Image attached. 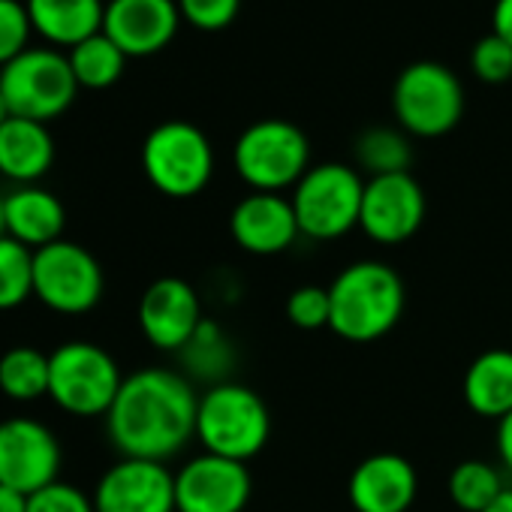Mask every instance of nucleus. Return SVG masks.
<instances>
[{
    "instance_id": "obj_1",
    "label": "nucleus",
    "mask_w": 512,
    "mask_h": 512,
    "mask_svg": "<svg viewBox=\"0 0 512 512\" xmlns=\"http://www.w3.org/2000/svg\"><path fill=\"white\" fill-rule=\"evenodd\" d=\"M199 395L193 383L169 368H142L124 377L106 413V434L121 458L169 461L196 437Z\"/></svg>"
},
{
    "instance_id": "obj_2",
    "label": "nucleus",
    "mask_w": 512,
    "mask_h": 512,
    "mask_svg": "<svg viewBox=\"0 0 512 512\" xmlns=\"http://www.w3.org/2000/svg\"><path fill=\"white\" fill-rule=\"evenodd\" d=\"M332 320L329 329L350 344H374L386 338L407 305L401 275L380 260H359L341 269L329 284Z\"/></svg>"
},
{
    "instance_id": "obj_3",
    "label": "nucleus",
    "mask_w": 512,
    "mask_h": 512,
    "mask_svg": "<svg viewBox=\"0 0 512 512\" xmlns=\"http://www.w3.org/2000/svg\"><path fill=\"white\" fill-rule=\"evenodd\" d=\"M272 437L269 404L241 383H217L199 395L196 440L205 452L247 464Z\"/></svg>"
},
{
    "instance_id": "obj_4",
    "label": "nucleus",
    "mask_w": 512,
    "mask_h": 512,
    "mask_svg": "<svg viewBox=\"0 0 512 512\" xmlns=\"http://www.w3.org/2000/svg\"><path fill=\"white\" fill-rule=\"evenodd\" d=\"M232 166L250 193H284L311 169V142L293 121H256L235 139Z\"/></svg>"
},
{
    "instance_id": "obj_5",
    "label": "nucleus",
    "mask_w": 512,
    "mask_h": 512,
    "mask_svg": "<svg viewBox=\"0 0 512 512\" xmlns=\"http://www.w3.org/2000/svg\"><path fill=\"white\" fill-rule=\"evenodd\" d=\"M121 368L91 341H67L49 353V398L70 416H106L121 392Z\"/></svg>"
},
{
    "instance_id": "obj_6",
    "label": "nucleus",
    "mask_w": 512,
    "mask_h": 512,
    "mask_svg": "<svg viewBox=\"0 0 512 512\" xmlns=\"http://www.w3.org/2000/svg\"><path fill=\"white\" fill-rule=\"evenodd\" d=\"M0 94L10 106V115L49 124L73 106L79 82L61 49L40 46L25 49L7 67H0Z\"/></svg>"
},
{
    "instance_id": "obj_7",
    "label": "nucleus",
    "mask_w": 512,
    "mask_h": 512,
    "mask_svg": "<svg viewBox=\"0 0 512 512\" xmlns=\"http://www.w3.org/2000/svg\"><path fill=\"white\" fill-rule=\"evenodd\" d=\"M365 181L347 163H317L293 187V211L305 238L335 241L359 226Z\"/></svg>"
},
{
    "instance_id": "obj_8",
    "label": "nucleus",
    "mask_w": 512,
    "mask_h": 512,
    "mask_svg": "<svg viewBox=\"0 0 512 512\" xmlns=\"http://www.w3.org/2000/svg\"><path fill=\"white\" fill-rule=\"evenodd\" d=\"M142 169L163 196L190 199L199 196L214 175V148L196 124L163 121L145 136Z\"/></svg>"
},
{
    "instance_id": "obj_9",
    "label": "nucleus",
    "mask_w": 512,
    "mask_h": 512,
    "mask_svg": "<svg viewBox=\"0 0 512 512\" xmlns=\"http://www.w3.org/2000/svg\"><path fill=\"white\" fill-rule=\"evenodd\" d=\"M392 109L407 136L437 139L458 127L464 115V88L446 64L416 61L401 70L392 88Z\"/></svg>"
},
{
    "instance_id": "obj_10",
    "label": "nucleus",
    "mask_w": 512,
    "mask_h": 512,
    "mask_svg": "<svg viewBox=\"0 0 512 512\" xmlns=\"http://www.w3.org/2000/svg\"><path fill=\"white\" fill-rule=\"evenodd\" d=\"M103 269L76 241H55L34 250V296L55 314L79 317L103 299Z\"/></svg>"
},
{
    "instance_id": "obj_11",
    "label": "nucleus",
    "mask_w": 512,
    "mask_h": 512,
    "mask_svg": "<svg viewBox=\"0 0 512 512\" xmlns=\"http://www.w3.org/2000/svg\"><path fill=\"white\" fill-rule=\"evenodd\" d=\"M61 443L49 425L31 416L0 422V485L34 494L58 479Z\"/></svg>"
},
{
    "instance_id": "obj_12",
    "label": "nucleus",
    "mask_w": 512,
    "mask_h": 512,
    "mask_svg": "<svg viewBox=\"0 0 512 512\" xmlns=\"http://www.w3.org/2000/svg\"><path fill=\"white\" fill-rule=\"evenodd\" d=\"M425 190L410 172L365 181L359 229L377 244H404L425 223Z\"/></svg>"
},
{
    "instance_id": "obj_13",
    "label": "nucleus",
    "mask_w": 512,
    "mask_h": 512,
    "mask_svg": "<svg viewBox=\"0 0 512 512\" xmlns=\"http://www.w3.org/2000/svg\"><path fill=\"white\" fill-rule=\"evenodd\" d=\"M253 494L247 464L202 452L175 473V512H244Z\"/></svg>"
},
{
    "instance_id": "obj_14",
    "label": "nucleus",
    "mask_w": 512,
    "mask_h": 512,
    "mask_svg": "<svg viewBox=\"0 0 512 512\" xmlns=\"http://www.w3.org/2000/svg\"><path fill=\"white\" fill-rule=\"evenodd\" d=\"M97 512H175V473L163 461L121 458L94 488Z\"/></svg>"
},
{
    "instance_id": "obj_15",
    "label": "nucleus",
    "mask_w": 512,
    "mask_h": 512,
    "mask_svg": "<svg viewBox=\"0 0 512 512\" xmlns=\"http://www.w3.org/2000/svg\"><path fill=\"white\" fill-rule=\"evenodd\" d=\"M136 317L145 341L163 353H181L205 320L199 293L181 278L154 281L142 293Z\"/></svg>"
},
{
    "instance_id": "obj_16",
    "label": "nucleus",
    "mask_w": 512,
    "mask_h": 512,
    "mask_svg": "<svg viewBox=\"0 0 512 512\" xmlns=\"http://www.w3.org/2000/svg\"><path fill=\"white\" fill-rule=\"evenodd\" d=\"M181 25L175 0H109L103 34L127 55L148 58L163 52Z\"/></svg>"
},
{
    "instance_id": "obj_17",
    "label": "nucleus",
    "mask_w": 512,
    "mask_h": 512,
    "mask_svg": "<svg viewBox=\"0 0 512 512\" xmlns=\"http://www.w3.org/2000/svg\"><path fill=\"white\" fill-rule=\"evenodd\" d=\"M232 241L253 256H275L296 244L302 235L290 196L284 193H247L229 214Z\"/></svg>"
},
{
    "instance_id": "obj_18",
    "label": "nucleus",
    "mask_w": 512,
    "mask_h": 512,
    "mask_svg": "<svg viewBox=\"0 0 512 512\" xmlns=\"http://www.w3.org/2000/svg\"><path fill=\"white\" fill-rule=\"evenodd\" d=\"M419 494V473L413 461L398 452H377L350 473L347 497L356 512H410Z\"/></svg>"
},
{
    "instance_id": "obj_19",
    "label": "nucleus",
    "mask_w": 512,
    "mask_h": 512,
    "mask_svg": "<svg viewBox=\"0 0 512 512\" xmlns=\"http://www.w3.org/2000/svg\"><path fill=\"white\" fill-rule=\"evenodd\" d=\"M64 226L67 211L52 190L40 184H22L4 196V235L16 238L19 244L40 250L61 241Z\"/></svg>"
},
{
    "instance_id": "obj_20",
    "label": "nucleus",
    "mask_w": 512,
    "mask_h": 512,
    "mask_svg": "<svg viewBox=\"0 0 512 512\" xmlns=\"http://www.w3.org/2000/svg\"><path fill=\"white\" fill-rule=\"evenodd\" d=\"M55 163V139L46 124L31 118H10L0 127V175L22 184H37Z\"/></svg>"
},
{
    "instance_id": "obj_21",
    "label": "nucleus",
    "mask_w": 512,
    "mask_h": 512,
    "mask_svg": "<svg viewBox=\"0 0 512 512\" xmlns=\"http://www.w3.org/2000/svg\"><path fill=\"white\" fill-rule=\"evenodd\" d=\"M34 34L52 49H73L103 31V0H25Z\"/></svg>"
},
{
    "instance_id": "obj_22",
    "label": "nucleus",
    "mask_w": 512,
    "mask_h": 512,
    "mask_svg": "<svg viewBox=\"0 0 512 512\" xmlns=\"http://www.w3.org/2000/svg\"><path fill=\"white\" fill-rule=\"evenodd\" d=\"M467 407L482 416L500 422L512 413V350H485L464 371L461 383Z\"/></svg>"
},
{
    "instance_id": "obj_23",
    "label": "nucleus",
    "mask_w": 512,
    "mask_h": 512,
    "mask_svg": "<svg viewBox=\"0 0 512 512\" xmlns=\"http://www.w3.org/2000/svg\"><path fill=\"white\" fill-rule=\"evenodd\" d=\"M187 371V380H199L208 386L226 383L232 362H235V350L232 341L226 338V332L214 323V320H202V326L196 329V335L187 341V347L178 353Z\"/></svg>"
},
{
    "instance_id": "obj_24",
    "label": "nucleus",
    "mask_w": 512,
    "mask_h": 512,
    "mask_svg": "<svg viewBox=\"0 0 512 512\" xmlns=\"http://www.w3.org/2000/svg\"><path fill=\"white\" fill-rule=\"evenodd\" d=\"M67 58H70L79 88H91V91L112 88L124 76V67H127V55L103 31L73 46Z\"/></svg>"
},
{
    "instance_id": "obj_25",
    "label": "nucleus",
    "mask_w": 512,
    "mask_h": 512,
    "mask_svg": "<svg viewBox=\"0 0 512 512\" xmlns=\"http://www.w3.org/2000/svg\"><path fill=\"white\" fill-rule=\"evenodd\" d=\"M0 392L10 401H37L49 395V356L37 347H10L0 356Z\"/></svg>"
},
{
    "instance_id": "obj_26",
    "label": "nucleus",
    "mask_w": 512,
    "mask_h": 512,
    "mask_svg": "<svg viewBox=\"0 0 512 512\" xmlns=\"http://www.w3.org/2000/svg\"><path fill=\"white\" fill-rule=\"evenodd\" d=\"M356 163L371 178L377 175H395L410 172L413 163V145L404 130L398 127H371L356 139Z\"/></svg>"
},
{
    "instance_id": "obj_27",
    "label": "nucleus",
    "mask_w": 512,
    "mask_h": 512,
    "mask_svg": "<svg viewBox=\"0 0 512 512\" xmlns=\"http://www.w3.org/2000/svg\"><path fill=\"white\" fill-rule=\"evenodd\" d=\"M446 488H449V500L455 503V509L482 512L500 497L506 482L494 464H488L482 458H467V461L452 467Z\"/></svg>"
},
{
    "instance_id": "obj_28",
    "label": "nucleus",
    "mask_w": 512,
    "mask_h": 512,
    "mask_svg": "<svg viewBox=\"0 0 512 512\" xmlns=\"http://www.w3.org/2000/svg\"><path fill=\"white\" fill-rule=\"evenodd\" d=\"M34 296V250L0 235V311H16Z\"/></svg>"
},
{
    "instance_id": "obj_29",
    "label": "nucleus",
    "mask_w": 512,
    "mask_h": 512,
    "mask_svg": "<svg viewBox=\"0 0 512 512\" xmlns=\"http://www.w3.org/2000/svg\"><path fill=\"white\" fill-rule=\"evenodd\" d=\"M287 320H290L296 329H305V332L326 329L329 320H332L329 287L305 284V287L293 290L290 299H287Z\"/></svg>"
},
{
    "instance_id": "obj_30",
    "label": "nucleus",
    "mask_w": 512,
    "mask_h": 512,
    "mask_svg": "<svg viewBox=\"0 0 512 512\" xmlns=\"http://www.w3.org/2000/svg\"><path fill=\"white\" fill-rule=\"evenodd\" d=\"M470 70L485 85H503L512 79V46L497 34H485L476 40L470 52Z\"/></svg>"
},
{
    "instance_id": "obj_31",
    "label": "nucleus",
    "mask_w": 512,
    "mask_h": 512,
    "mask_svg": "<svg viewBox=\"0 0 512 512\" xmlns=\"http://www.w3.org/2000/svg\"><path fill=\"white\" fill-rule=\"evenodd\" d=\"M34 34L31 16L25 0H0V67H7L13 58H19Z\"/></svg>"
},
{
    "instance_id": "obj_32",
    "label": "nucleus",
    "mask_w": 512,
    "mask_h": 512,
    "mask_svg": "<svg viewBox=\"0 0 512 512\" xmlns=\"http://www.w3.org/2000/svg\"><path fill=\"white\" fill-rule=\"evenodd\" d=\"M181 22L199 31H223L235 22L241 0H175Z\"/></svg>"
},
{
    "instance_id": "obj_33",
    "label": "nucleus",
    "mask_w": 512,
    "mask_h": 512,
    "mask_svg": "<svg viewBox=\"0 0 512 512\" xmlns=\"http://www.w3.org/2000/svg\"><path fill=\"white\" fill-rule=\"evenodd\" d=\"M28 512H97L94 497H88L82 488L55 479L52 485L28 494Z\"/></svg>"
},
{
    "instance_id": "obj_34",
    "label": "nucleus",
    "mask_w": 512,
    "mask_h": 512,
    "mask_svg": "<svg viewBox=\"0 0 512 512\" xmlns=\"http://www.w3.org/2000/svg\"><path fill=\"white\" fill-rule=\"evenodd\" d=\"M497 461L512 476V413L497 422Z\"/></svg>"
},
{
    "instance_id": "obj_35",
    "label": "nucleus",
    "mask_w": 512,
    "mask_h": 512,
    "mask_svg": "<svg viewBox=\"0 0 512 512\" xmlns=\"http://www.w3.org/2000/svg\"><path fill=\"white\" fill-rule=\"evenodd\" d=\"M491 34H497L500 40H506L512 46V0H494Z\"/></svg>"
},
{
    "instance_id": "obj_36",
    "label": "nucleus",
    "mask_w": 512,
    "mask_h": 512,
    "mask_svg": "<svg viewBox=\"0 0 512 512\" xmlns=\"http://www.w3.org/2000/svg\"><path fill=\"white\" fill-rule=\"evenodd\" d=\"M0 512H28V494L0 485Z\"/></svg>"
},
{
    "instance_id": "obj_37",
    "label": "nucleus",
    "mask_w": 512,
    "mask_h": 512,
    "mask_svg": "<svg viewBox=\"0 0 512 512\" xmlns=\"http://www.w3.org/2000/svg\"><path fill=\"white\" fill-rule=\"evenodd\" d=\"M482 512H512V485H506V488L500 491V497H497L488 509H482Z\"/></svg>"
},
{
    "instance_id": "obj_38",
    "label": "nucleus",
    "mask_w": 512,
    "mask_h": 512,
    "mask_svg": "<svg viewBox=\"0 0 512 512\" xmlns=\"http://www.w3.org/2000/svg\"><path fill=\"white\" fill-rule=\"evenodd\" d=\"M10 118H13V115H10V106H7L4 94H0V127H4V124H7Z\"/></svg>"
},
{
    "instance_id": "obj_39",
    "label": "nucleus",
    "mask_w": 512,
    "mask_h": 512,
    "mask_svg": "<svg viewBox=\"0 0 512 512\" xmlns=\"http://www.w3.org/2000/svg\"><path fill=\"white\" fill-rule=\"evenodd\" d=\"M0 235H4V196H0Z\"/></svg>"
}]
</instances>
